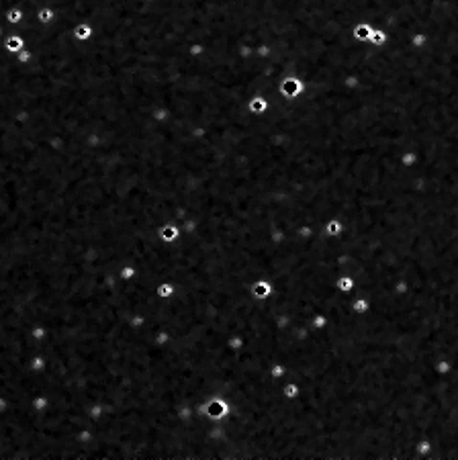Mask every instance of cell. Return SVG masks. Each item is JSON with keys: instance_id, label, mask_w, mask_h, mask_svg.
<instances>
[{"instance_id": "6da1fadb", "label": "cell", "mask_w": 458, "mask_h": 460, "mask_svg": "<svg viewBox=\"0 0 458 460\" xmlns=\"http://www.w3.org/2000/svg\"><path fill=\"white\" fill-rule=\"evenodd\" d=\"M229 403L223 397H211L207 403L203 405V415L207 417L209 421H221L229 415Z\"/></svg>"}, {"instance_id": "7a4b0ae2", "label": "cell", "mask_w": 458, "mask_h": 460, "mask_svg": "<svg viewBox=\"0 0 458 460\" xmlns=\"http://www.w3.org/2000/svg\"><path fill=\"white\" fill-rule=\"evenodd\" d=\"M305 82L301 78H295V76H289V78H284L282 82H280V94L284 98H299L303 92H305Z\"/></svg>"}, {"instance_id": "3957f363", "label": "cell", "mask_w": 458, "mask_h": 460, "mask_svg": "<svg viewBox=\"0 0 458 460\" xmlns=\"http://www.w3.org/2000/svg\"><path fill=\"white\" fill-rule=\"evenodd\" d=\"M272 291H274V286H272V282L268 278H258V280L252 282V286H250V295L254 297V299H258V301H264V299H268L272 295Z\"/></svg>"}, {"instance_id": "277c9868", "label": "cell", "mask_w": 458, "mask_h": 460, "mask_svg": "<svg viewBox=\"0 0 458 460\" xmlns=\"http://www.w3.org/2000/svg\"><path fill=\"white\" fill-rule=\"evenodd\" d=\"M354 289H356V278H354L352 274H340L338 278H336V291L346 297L350 303H352L350 295L354 293Z\"/></svg>"}, {"instance_id": "5b68a950", "label": "cell", "mask_w": 458, "mask_h": 460, "mask_svg": "<svg viewBox=\"0 0 458 460\" xmlns=\"http://www.w3.org/2000/svg\"><path fill=\"white\" fill-rule=\"evenodd\" d=\"M156 235H158V239L162 241V244H174V241L180 237V227H176V225H162V227H158Z\"/></svg>"}, {"instance_id": "8992f818", "label": "cell", "mask_w": 458, "mask_h": 460, "mask_svg": "<svg viewBox=\"0 0 458 460\" xmlns=\"http://www.w3.org/2000/svg\"><path fill=\"white\" fill-rule=\"evenodd\" d=\"M344 233V221L338 219V217H331V219H327L323 223V235L327 239H336Z\"/></svg>"}, {"instance_id": "52a82bcc", "label": "cell", "mask_w": 458, "mask_h": 460, "mask_svg": "<svg viewBox=\"0 0 458 460\" xmlns=\"http://www.w3.org/2000/svg\"><path fill=\"white\" fill-rule=\"evenodd\" d=\"M176 295V286L172 280H162V282H158L156 286V297L158 299H162V301H168V299H172Z\"/></svg>"}, {"instance_id": "ba28073f", "label": "cell", "mask_w": 458, "mask_h": 460, "mask_svg": "<svg viewBox=\"0 0 458 460\" xmlns=\"http://www.w3.org/2000/svg\"><path fill=\"white\" fill-rule=\"evenodd\" d=\"M370 33H372L370 23H358V25L352 27V37H354V41H360V43H362V41H368Z\"/></svg>"}, {"instance_id": "9c48e42d", "label": "cell", "mask_w": 458, "mask_h": 460, "mask_svg": "<svg viewBox=\"0 0 458 460\" xmlns=\"http://www.w3.org/2000/svg\"><path fill=\"white\" fill-rule=\"evenodd\" d=\"M266 109H268V100H266L264 96H260V94L252 96L250 102H248V111H250L252 115H264Z\"/></svg>"}, {"instance_id": "30bf717a", "label": "cell", "mask_w": 458, "mask_h": 460, "mask_svg": "<svg viewBox=\"0 0 458 460\" xmlns=\"http://www.w3.org/2000/svg\"><path fill=\"white\" fill-rule=\"evenodd\" d=\"M368 43L372 45V47H385V45L389 43V33L385 29H372Z\"/></svg>"}, {"instance_id": "8fae6325", "label": "cell", "mask_w": 458, "mask_h": 460, "mask_svg": "<svg viewBox=\"0 0 458 460\" xmlns=\"http://www.w3.org/2000/svg\"><path fill=\"white\" fill-rule=\"evenodd\" d=\"M352 311H354V313H360V315L368 313V311H370V301H368L366 297H354V299H352Z\"/></svg>"}, {"instance_id": "7c38bea8", "label": "cell", "mask_w": 458, "mask_h": 460, "mask_svg": "<svg viewBox=\"0 0 458 460\" xmlns=\"http://www.w3.org/2000/svg\"><path fill=\"white\" fill-rule=\"evenodd\" d=\"M299 395H301V387L297 385V383L289 381V383H284V385H282V397H284V399L295 401V399L299 397Z\"/></svg>"}, {"instance_id": "4fadbf2b", "label": "cell", "mask_w": 458, "mask_h": 460, "mask_svg": "<svg viewBox=\"0 0 458 460\" xmlns=\"http://www.w3.org/2000/svg\"><path fill=\"white\" fill-rule=\"evenodd\" d=\"M45 368H47V360L45 358H41V356H37V358H33L31 360V364H29V370L33 372V374H41Z\"/></svg>"}, {"instance_id": "5bb4252c", "label": "cell", "mask_w": 458, "mask_h": 460, "mask_svg": "<svg viewBox=\"0 0 458 460\" xmlns=\"http://www.w3.org/2000/svg\"><path fill=\"white\" fill-rule=\"evenodd\" d=\"M133 276H135V266H133V264H129V262L123 264L121 272H119V278H121V280H131Z\"/></svg>"}, {"instance_id": "9a60e30c", "label": "cell", "mask_w": 458, "mask_h": 460, "mask_svg": "<svg viewBox=\"0 0 458 460\" xmlns=\"http://www.w3.org/2000/svg\"><path fill=\"white\" fill-rule=\"evenodd\" d=\"M76 39H80V41H86V39H90V35H92V29H90L88 25H80V27H76Z\"/></svg>"}, {"instance_id": "2e32d148", "label": "cell", "mask_w": 458, "mask_h": 460, "mask_svg": "<svg viewBox=\"0 0 458 460\" xmlns=\"http://www.w3.org/2000/svg\"><path fill=\"white\" fill-rule=\"evenodd\" d=\"M6 49L8 51H21L23 49V39L21 37H8V41H6Z\"/></svg>"}, {"instance_id": "e0dca14e", "label": "cell", "mask_w": 458, "mask_h": 460, "mask_svg": "<svg viewBox=\"0 0 458 460\" xmlns=\"http://www.w3.org/2000/svg\"><path fill=\"white\" fill-rule=\"evenodd\" d=\"M401 164L403 166H415L417 164V154H413V152H407V154H403V158H401Z\"/></svg>"}, {"instance_id": "ac0fdd59", "label": "cell", "mask_w": 458, "mask_h": 460, "mask_svg": "<svg viewBox=\"0 0 458 460\" xmlns=\"http://www.w3.org/2000/svg\"><path fill=\"white\" fill-rule=\"evenodd\" d=\"M51 19H53V13H51L49 8H43L41 13H39V21H41V23H49Z\"/></svg>"}, {"instance_id": "d6986e66", "label": "cell", "mask_w": 458, "mask_h": 460, "mask_svg": "<svg viewBox=\"0 0 458 460\" xmlns=\"http://www.w3.org/2000/svg\"><path fill=\"white\" fill-rule=\"evenodd\" d=\"M21 19H23V13H21V10H17V8L8 13V21H10V23H19Z\"/></svg>"}]
</instances>
